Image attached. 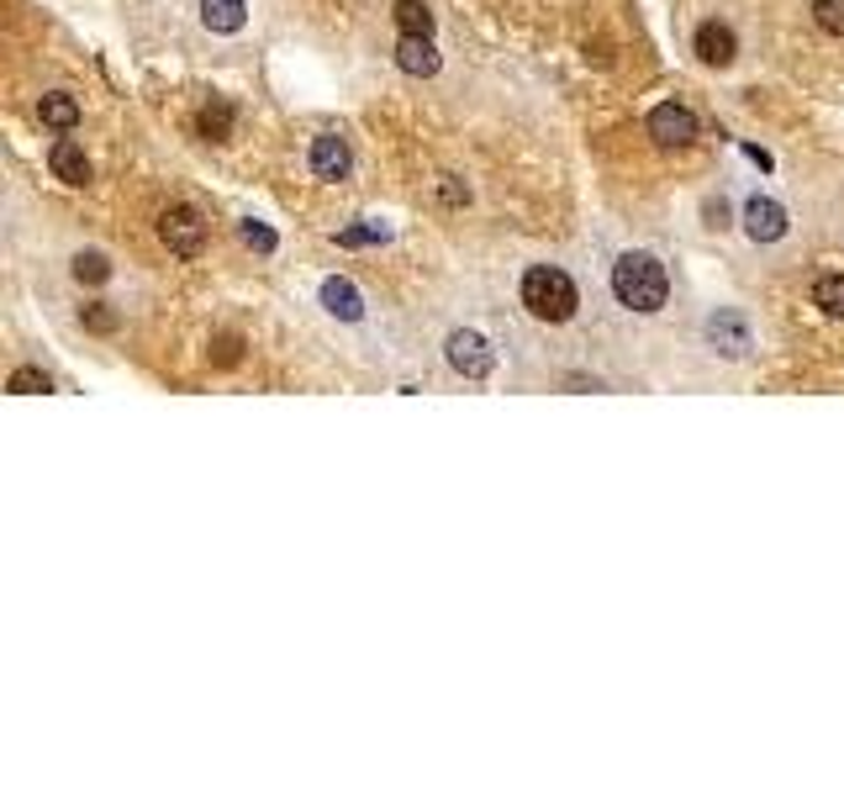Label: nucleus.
Here are the masks:
<instances>
[{
	"label": "nucleus",
	"mask_w": 844,
	"mask_h": 791,
	"mask_svg": "<svg viewBox=\"0 0 844 791\" xmlns=\"http://www.w3.org/2000/svg\"><path fill=\"white\" fill-rule=\"evenodd\" d=\"M612 296L623 301L628 312L654 317L671 301V275H665V264L654 259V254H623V259L612 264Z\"/></svg>",
	"instance_id": "1"
},
{
	"label": "nucleus",
	"mask_w": 844,
	"mask_h": 791,
	"mask_svg": "<svg viewBox=\"0 0 844 791\" xmlns=\"http://www.w3.org/2000/svg\"><path fill=\"white\" fill-rule=\"evenodd\" d=\"M523 307H528L538 322H570L576 307H580V290L565 269H555V264H533L528 275H523Z\"/></svg>",
	"instance_id": "2"
},
{
	"label": "nucleus",
	"mask_w": 844,
	"mask_h": 791,
	"mask_svg": "<svg viewBox=\"0 0 844 791\" xmlns=\"http://www.w3.org/2000/svg\"><path fill=\"white\" fill-rule=\"evenodd\" d=\"M159 238H164L169 254L195 259V254L206 248V216L195 212V206H164V212H159Z\"/></svg>",
	"instance_id": "3"
},
{
	"label": "nucleus",
	"mask_w": 844,
	"mask_h": 791,
	"mask_svg": "<svg viewBox=\"0 0 844 791\" xmlns=\"http://www.w3.org/2000/svg\"><path fill=\"white\" fill-rule=\"evenodd\" d=\"M444 360H449V370H455V375H464V381H485V375L496 370L491 343H485L481 333H470V328L449 333V343H444Z\"/></svg>",
	"instance_id": "4"
},
{
	"label": "nucleus",
	"mask_w": 844,
	"mask_h": 791,
	"mask_svg": "<svg viewBox=\"0 0 844 791\" xmlns=\"http://www.w3.org/2000/svg\"><path fill=\"white\" fill-rule=\"evenodd\" d=\"M702 333H707V343L724 354V360H745L749 349H755V338H749V322L739 312H728V307H718V312L702 322Z\"/></svg>",
	"instance_id": "5"
},
{
	"label": "nucleus",
	"mask_w": 844,
	"mask_h": 791,
	"mask_svg": "<svg viewBox=\"0 0 844 791\" xmlns=\"http://www.w3.org/2000/svg\"><path fill=\"white\" fill-rule=\"evenodd\" d=\"M650 138H654L660 148H686V143H697V117H692L686 106L665 100V106H654V111H650Z\"/></svg>",
	"instance_id": "6"
},
{
	"label": "nucleus",
	"mask_w": 844,
	"mask_h": 791,
	"mask_svg": "<svg viewBox=\"0 0 844 791\" xmlns=\"http://www.w3.org/2000/svg\"><path fill=\"white\" fill-rule=\"evenodd\" d=\"M745 233L755 243L787 238V206H781V201H771V195H749V201H745Z\"/></svg>",
	"instance_id": "7"
},
{
	"label": "nucleus",
	"mask_w": 844,
	"mask_h": 791,
	"mask_svg": "<svg viewBox=\"0 0 844 791\" xmlns=\"http://www.w3.org/2000/svg\"><path fill=\"white\" fill-rule=\"evenodd\" d=\"M697 58L707 70H728L734 58H739V38H734V26L728 22H702L697 26Z\"/></svg>",
	"instance_id": "8"
},
{
	"label": "nucleus",
	"mask_w": 844,
	"mask_h": 791,
	"mask_svg": "<svg viewBox=\"0 0 844 791\" xmlns=\"http://www.w3.org/2000/svg\"><path fill=\"white\" fill-rule=\"evenodd\" d=\"M349 169H354L349 143H343L338 132H322V138L312 143V174L317 180H349Z\"/></svg>",
	"instance_id": "9"
},
{
	"label": "nucleus",
	"mask_w": 844,
	"mask_h": 791,
	"mask_svg": "<svg viewBox=\"0 0 844 791\" xmlns=\"http://www.w3.org/2000/svg\"><path fill=\"white\" fill-rule=\"evenodd\" d=\"M49 164H53V174L64 180V185H90V159H85V148L74 143V138H58V143L49 148Z\"/></svg>",
	"instance_id": "10"
},
{
	"label": "nucleus",
	"mask_w": 844,
	"mask_h": 791,
	"mask_svg": "<svg viewBox=\"0 0 844 791\" xmlns=\"http://www.w3.org/2000/svg\"><path fill=\"white\" fill-rule=\"evenodd\" d=\"M396 70L412 74V79H434L438 74L434 38H402V43H396Z\"/></svg>",
	"instance_id": "11"
},
{
	"label": "nucleus",
	"mask_w": 844,
	"mask_h": 791,
	"mask_svg": "<svg viewBox=\"0 0 844 791\" xmlns=\"http://www.w3.org/2000/svg\"><path fill=\"white\" fill-rule=\"evenodd\" d=\"M233 121H238V111H233V100H206L201 111H195V132L206 138V143H227L233 138Z\"/></svg>",
	"instance_id": "12"
},
{
	"label": "nucleus",
	"mask_w": 844,
	"mask_h": 791,
	"mask_svg": "<svg viewBox=\"0 0 844 791\" xmlns=\"http://www.w3.org/2000/svg\"><path fill=\"white\" fill-rule=\"evenodd\" d=\"M201 22L222 32V38H233L248 22V0H201Z\"/></svg>",
	"instance_id": "13"
},
{
	"label": "nucleus",
	"mask_w": 844,
	"mask_h": 791,
	"mask_svg": "<svg viewBox=\"0 0 844 791\" xmlns=\"http://www.w3.org/2000/svg\"><path fill=\"white\" fill-rule=\"evenodd\" d=\"M322 307H328V312L333 317H343V322H360L364 317V296L354 286H349V280H322Z\"/></svg>",
	"instance_id": "14"
},
{
	"label": "nucleus",
	"mask_w": 844,
	"mask_h": 791,
	"mask_svg": "<svg viewBox=\"0 0 844 791\" xmlns=\"http://www.w3.org/2000/svg\"><path fill=\"white\" fill-rule=\"evenodd\" d=\"M391 22L402 26V38H434V11H428V0H396V6H391Z\"/></svg>",
	"instance_id": "15"
},
{
	"label": "nucleus",
	"mask_w": 844,
	"mask_h": 791,
	"mask_svg": "<svg viewBox=\"0 0 844 791\" xmlns=\"http://www.w3.org/2000/svg\"><path fill=\"white\" fill-rule=\"evenodd\" d=\"M38 117H43V127H53V132H74V127H79V100L64 96V90H53V96L38 100Z\"/></svg>",
	"instance_id": "16"
},
{
	"label": "nucleus",
	"mask_w": 844,
	"mask_h": 791,
	"mask_svg": "<svg viewBox=\"0 0 844 791\" xmlns=\"http://www.w3.org/2000/svg\"><path fill=\"white\" fill-rule=\"evenodd\" d=\"M813 307L823 317H844V275H823L819 286H813Z\"/></svg>",
	"instance_id": "17"
},
{
	"label": "nucleus",
	"mask_w": 844,
	"mask_h": 791,
	"mask_svg": "<svg viewBox=\"0 0 844 791\" xmlns=\"http://www.w3.org/2000/svg\"><path fill=\"white\" fill-rule=\"evenodd\" d=\"M6 391H17V396H43V391H53V381L38 370V364H22V370H11Z\"/></svg>",
	"instance_id": "18"
},
{
	"label": "nucleus",
	"mask_w": 844,
	"mask_h": 791,
	"mask_svg": "<svg viewBox=\"0 0 844 791\" xmlns=\"http://www.w3.org/2000/svg\"><path fill=\"white\" fill-rule=\"evenodd\" d=\"M74 280H79V286H106V280H111V259H106V254H79V259H74Z\"/></svg>",
	"instance_id": "19"
},
{
	"label": "nucleus",
	"mask_w": 844,
	"mask_h": 791,
	"mask_svg": "<svg viewBox=\"0 0 844 791\" xmlns=\"http://www.w3.org/2000/svg\"><path fill=\"white\" fill-rule=\"evenodd\" d=\"M813 22H819L829 38H844V0H813Z\"/></svg>",
	"instance_id": "20"
},
{
	"label": "nucleus",
	"mask_w": 844,
	"mask_h": 791,
	"mask_svg": "<svg viewBox=\"0 0 844 791\" xmlns=\"http://www.w3.org/2000/svg\"><path fill=\"white\" fill-rule=\"evenodd\" d=\"M79 322H85L90 333H117V328H121V317L111 312L106 301H96V307H85V312H79Z\"/></svg>",
	"instance_id": "21"
},
{
	"label": "nucleus",
	"mask_w": 844,
	"mask_h": 791,
	"mask_svg": "<svg viewBox=\"0 0 844 791\" xmlns=\"http://www.w3.org/2000/svg\"><path fill=\"white\" fill-rule=\"evenodd\" d=\"M238 233H243V243H248V248H259V254H275V248H280V238H275V233H269L265 222H254V216H248V222H243Z\"/></svg>",
	"instance_id": "22"
},
{
	"label": "nucleus",
	"mask_w": 844,
	"mask_h": 791,
	"mask_svg": "<svg viewBox=\"0 0 844 791\" xmlns=\"http://www.w3.org/2000/svg\"><path fill=\"white\" fill-rule=\"evenodd\" d=\"M243 360V343L233 333H222V338H212V364H222V370H233V364Z\"/></svg>",
	"instance_id": "23"
},
{
	"label": "nucleus",
	"mask_w": 844,
	"mask_h": 791,
	"mask_svg": "<svg viewBox=\"0 0 844 791\" xmlns=\"http://www.w3.org/2000/svg\"><path fill=\"white\" fill-rule=\"evenodd\" d=\"M386 238V227H381V222H370V227H343V233H338V243H343V248H364V243H381Z\"/></svg>",
	"instance_id": "24"
},
{
	"label": "nucleus",
	"mask_w": 844,
	"mask_h": 791,
	"mask_svg": "<svg viewBox=\"0 0 844 791\" xmlns=\"http://www.w3.org/2000/svg\"><path fill=\"white\" fill-rule=\"evenodd\" d=\"M438 195H444L449 206H464V201H470V185H464L459 174H444V180H438Z\"/></svg>",
	"instance_id": "25"
},
{
	"label": "nucleus",
	"mask_w": 844,
	"mask_h": 791,
	"mask_svg": "<svg viewBox=\"0 0 844 791\" xmlns=\"http://www.w3.org/2000/svg\"><path fill=\"white\" fill-rule=\"evenodd\" d=\"M707 227H728V206H724V201H707Z\"/></svg>",
	"instance_id": "26"
},
{
	"label": "nucleus",
	"mask_w": 844,
	"mask_h": 791,
	"mask_svg": "<svg viewBox=\"0 0 844 791\" xmlns=\"http://www.w3.org/2000/svg\"><path fill=\"white\" fill-rule=\"evenodd\" d=\"M745 153H749V159H755V164H760V169H771V164H776L771 153H766V148H755V143H749V148H745Z\"/></svg>",
	"instance_id": "27"
}]
</instances>
